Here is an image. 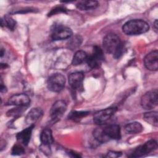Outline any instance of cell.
<instances>
[{
  "instance_id": "obj_1",
  "label": "cell",
  "mask_w": 158,
  "mask_h": 158,
  "mask_svg": "<svg viewBox=\"0 0 158 158\" xmlns=\"http://www.w3.org/2000/svg\"><path fill=\"white\" fill-rule=\"evenodd\" d=\"M104 50L109 54H113L115 58H118L123 52V44L120 38L114 33L107 34L103 39Z\"/></svg>"
},
{
  "instance_id": "obj_2",
  "label": "cell",
  "mask_w": 158,
  "mask_h": 158,
  "mask_svg": "<svg viewBox=\"0 0 158 158\" xmlns=\"http://www.w3.org/2000/svg\"><path fill=\"white\" fill-rule=\"evenodd\" d=\"M149 24L141 19H133L127 22L122 27V30L127 35H138L147 32Z\"/></svg>"
},
{
  "instance_id": "obj_3",
  "label": "cell",
  "mask_w": 158,
  "mask_h": 158,
  "mask_svg": "<svg viewBox=\"0 0 158 158\" xmlns=\"http://www.w3.org/2000/svg\"><path fill=\"white\" fill-rule=\"evenodd\" d=\"M65 78L61 73H54L51 75L47 81L48 88L55 93L62 91L65 86Z\"/></svg>"
},
{
  "instance_id": "obj_4",
  "label": "cell",
  "mask_w": 158,
  "mask_h": 158,
  "mask_svg": "<svg viewBox=\"0 0 158 158\" xmlns=\"http://www.w3.org/2000/svg\"><path fill=\"white\" fill-rule=\"evenodd\" d=\"M158 103V91L157 89H152L144 95L141 98V105L143 108L150 110L157 106Z\"/></svg>"
},
{
  "instance_id": "obj_5",
  "label": "cell",
  "mask_w": 158,
  "mask_h": 158,
  "mask_svg": "<svg viewBox=\"0 0 158 158\" xmlns=\"http://www.w3.org/2000/svg\"><path fill=\"white\" fill-rule=\"evenodd\" d=\"M157 148V143L154 139H151L144 144L138 146L131 153L130 157H139L145 156L152 151H154Z\"/></svg>"
},
{
  "instance_id": "obj_6",
  "label": "cell",
  "mask_w": 158,
  "mask_h": 158,
  "mask_svg": "<svg viewBox=\"0 0 158 158\" xmlns=\"http://www.w3.org/2000/svg\"><path fill=\"white\" fill-rule=\"evenodd\" d=\"M117 108L109 107L96 112L93 116V122L97 125H102L109 120L116 112Z\"/></svg>"
},
{
  "instance_id": "obj_7",
  "label": "cell",
  "mask_w": 158,
  "mask_h": 158,
  "mask_svg": "<svg viewBox=\"0 0 158 158\" xmlns=\"http://www.w3.org/2000/svg\"><path fill=\"white\" fill-rule=\"evenodd\" d=\"M104 59V54L102 50L100 47L95 46L93 47V53L87 57L86 62L89 67L92 69L98 67Z\"/></svg>"
},
{
  "instance_id": "obj_8",
  "label": "cell",
  "mask_w": 158,
  "mask_h": 158,
  "mask_svg": "<svg viewBox=\"0 0 158 158\" xmlns=\"http://www.w3.org/2000/svg\"><path fill=\"white\" fill-rule=\"evenodd\" d=\"M67 109V104L63 100L56 101L50 110V117L54 122H57L62 117Z\"/></svg>"
},
{
  "instance_id": "obj_9",
  "label": "cell",
  "mask_w": 158,
  "mask_h": 158,
  "mask_svg": "<svg viewBox=\"0 0 158 158\" xmlns=\"http://www.w3.org/2000/svg\"><path fill=\"white\" fill-rule=\"evenodd\" d=\"M72 33L70 28L63 25H57L52 31L51 38L54 41L64 40L70 38L72 36Z\"/></svg>"
},
{
  "instance_id": "obj_10",
  "label": "cell",
  "mask_w": 158,
  "mask_h": 158,
  "mask_svg": "<svg viewBox=\"0 0 158 158\" xmlns=\"http://www.w3.org/2000/svg\"><path fill=\"white\" fill-rule=\"evenodd\" d=\"M30 103V99L28 95L20 93L15 94L10 96L7 104L8 105H13L18 107H26Z\"/></svg>"
},
{
  "instance_id": "obj_11",
  "label": "cell",
  "mask_w": 158,
  "mask_h": 158,
  "mask_svg": "<svg viewBox=\"0 0 158 158\" xmlns=\"http://www.w3.org/2000/svg\"><path fill=\"white\" fill-rule=\"evenodd\" d=\"M144 64L146 69L152 71L158 69V51L154 50L148 53L144 59Z\"/></svg>"
},
{
  "instance_id": "obj_12",
  "label": "cell",
  "mask_w": 158,
  "mask_h": 158,
  "mask_svg": "<svg viewBox=\"0 0 158 158\" xmlns=\"http://www.w3.org/2000/svg\"><path fill=\"white\" fill-rule=\"evenodd\" d=\"M84 77L85 75L82 72H76L70 73L69 76V83L70 87L74 90L80 89L82 86Z\"/></svg>"
},
{
  "instance_id": "obj_13",
  "label": "cell",
  "mask_w": 158,
  "mask_h": 158,
  "mask_svg": "<svg viewBox=\"0 0 158 158\" xmlns=\"http://www.w3.org/2000/svg\"><path fill=\"white\" fill-rule=\"evenodd\" d=\"M102 130L106 136L110 139H120L121 138L120 127L119 125L116 124H112L108 125L104 128Z\"/></svg>"
},
{
  "instance_id": "obj_14",
  "label": "cell",
  "mask_w": 158,
  "mask_h": 158,
  "mask_svg": "<svg viewBox=\"0 0 158 158\" xmlns=\"http://www.w3.org/2000/svg\"><path fill=\"white\" fill-rule=\"evenodd\" d=\"M35 125H29L27 128L18 133L16 136L17 141L22 143L23 145L27 146L30 141L32 131Z\"/></svg>"
},
{
  "instance_id": "obj_15",
  "label": "cell",
  "mask_w": 158,
  "mask_h": 158,
  "mask_svg": "<svg viewBox=\"0 0 158 158\" xmlns=\"http://www.w3.org/2000/svg\"><path fill=\"white\" fill-rule=\"evenodd\" d=\"M43 111L40 107H35L31 109L27 114L25 118L27 124L31 125H34L43 115Z\"/></svg>"
},
{
  "instance_id": "obj_16",
  "label": "cell",
  "mask_w": 158,
  "mask_h": 158,
  "mask_svg": "<svg viewBox=\"0 0 158 158\" xmlns=\"http://www.w3.org/2000/svg\"><path fill=\"white\" fill-rule=\"evenodd\" d=\"M41 145L44 146H50L53 143L54 139L52 137V131L49 128H44L40 134Z\"/></svg>"
},
{
  "instance_id": "obj_17",
  "label": "cell",
  "mask_w": 158,
  "mask_h": 158,
  "mask_svg": "<svg viewBox=\"0 0 158 158\" xmlns=\"http://www.w3.org/2000/svg\"><path fill=\"white\" fill-rule=\"evenodd\" d=\"M99 6V2L96 1H81L77 4V9L81 10H88L96 9Z\"/></svg>"
},
{
  "instance_id": "obj_18",
  "label": "cell",
  "mask_w": 158,
  "mask_h": 158,
  "mask_svg": "<svg viewBox=\"0 0 158 158\" xmlns=\"http://www.w3.org/2000/svg\"><path fill=\"white\" fill-rule=\"evenodd\" d=\"M143 130V125L138 122H133L125 126V131L128 134H138Z\"/></svg>"
},
{
  "instance_id": "obj_19",
  "label": "cell",
  "mask_w": 158,
  "mask_h": 158,
  "mask_svg": "<svg viewBox=\"0 0 158 158\" xmlns=\"http://www.w3.org/2000/svg\"><path fill=\"white\" fill-rule=\"evenodd\" d=\"M87 57V54L84 51H77L73 57L72 64L73 65L75 66L80 65L81 64L86 60Z\"/></svg>"
},
{
  "instance_id": "obj_20",
  "label": "cell",
  "mask_w": 158,
  "mask_h": 158,
  "mask_svg": "<svg viewBox=\"0 0 158 158\" xmlns=\"http://www.w3.org/2000/svg\"><path fill=\"white\" fill-rule=\"evenodd\" d=\"M158 114L156 111H151L146 112L144 114V119L148 123L154 126L157 127L158 125Z\"/></svg>"
},
{
  "instance_id": "obj_21",
  "label": "cell",
  "mask_w": 158,
  "mask_h": 158,
  "mask_svg": "<svg viewBox=\"0 0 158 158\" xmlns=\"http://www.w3.org/2000/svg\"><path fill=\"white\" fill-rule=\"evenodd\" d=\"M93 135L95 139L99 143H104L109 141V139L104 134L102 128H98L94 129L93 131Z\"/></svg>"
},
{
  "instance_id": "obj_22",
  "label": "cell",
  "mask_w": 158,
  "mask_h": 158,
  "mask_svg": "<svg viewBox=\"0 0 158 158\" xmlns=\"http://www.w3.org/2000/svg\"><path fill=\"white\" fill-rule=\"evenodd\" d=\"M16 22L11 17L6 15L1 19V26L6 27L10 30H14L16 27Z\"/></svg>"
},
{
  "instance_id": "obj_23",
  "label": "cell",
  "mask_w": 158,
  "mask_h": 158,
  "mask_svg": "<svg viewBox=\"0 0 158 158\" xmlns=\"http://www.w3.org/2000/svg\"><path fill=\"white\" fill-rule=\"evenodd\" d=\"M89 112L88 111H73L69 115V118L74 121H79L83 117L88 115Z\"/></svg>"
},
{
  "instance_id": "obj_24",
  "label": "cell",
  "mask_w": 158,
  "mask_h": 158,
  "mask_svg": "<svg viewBox=\"0 0 158 158\" xmlns=\"http://www.w3.org/2000/svg\"><path fill=\"white\" fill-rule=\"evenodd\" d=\"M81 41H82V38L80 36H78V35L75 36L74 37L72 38L70 40V41L68 43L69 48L70 49H71L72 50L75 49L80 46Z\"/></svg>"
},
{
  "instance_id": "obj_25",
  "label": "cell",
  "mask_w": 158,
  "mask_h": 158,
  "mask_svg": "<svg viewBox=\"0 0 158 158\" xmlns=\"http://www.w3.org/2000/svg\"><path fill=\"white\" fill-rule=\"evenodd\" d=\"M25 153V150L23 148L21 145L15 144L13 146L11 151L12 155L15 156H20L22 154H23Z\"/></svg>"
},
{
  "instance_id": "obj_26",
  "label": "cell",
  "mask_w": 158,
  "mask_h": 158,
  "mask_svg": "<svg viewBox=\"0 0 158 158\" xmlns=\"http://www.w3.org/2000/svg\"><path fill=\"white\" fill-rule=\"evenodd\" d=\"M24 107H20V108H14V109H12L10 110H9L7 112V116H15V115H17L19 114H20L21 112H23V110H24L23 109Z\"/></svg>"
},
{
  "instance_id": "obj_27",
  "label": "cell",
  "mask_w": 158,
  "mask_h": 158,
  "mask_svg": "<svg viewBox=\"0 0 158 158\" xmlns=\"http://www.w3.org/2000/svg\"><path fill=\"white\" fill-rule=\"evenodd\" d=\"M66 11V9L64 8V7H62L61 6L60 7H57L56 8H54L53 10H52L50 13H49L48 15L49 16H51V15H54L57 13H59V12H65Z\"/></svg>"
},
{
  "instance_id": "obj_28",
  "label": "cell",
  "mask_w": 158,
  "mask_h": 158,
  "mask_svg": "<svg viewBox=\"0 0 158 158\" xmlns=\"http://www.w3.org/2000/svg\"><path fill=\"white\" fill-rule=\"evenodd\" d=\"M122 155L121 152H118V151H110L107 153L106 157H112V158H115L120 157Z\"/></svg>"
},
{
  "instance_id": "obj_29",
  "label": "cell",
  "mask_w": 158,
  "mask_h": 158,
  "mask_svg": "<svg viewBox=\"0 0 158 158\" xmlns=\"http://www.w3.org/2000/svg\"><path fill=\"white\" fill-rule=\"evenodd\" d=\"M6 91H7V88L5 86V85H3L2 80H1V93H6Z\"/></svg>"
},
{
  "instance_id": "obj_30",
  "label": "cell",
  "mask_w": 158,
  "mask_h": 158,
  "mask_svg": "<svg viewBox=\"0 0 158 158\" xmlns=\"http://www.w3.org/2000/svg\"><path fill=\"white\" fill-rule=\"evenodd\" d=\"M154 27L155 28V30L157 32V20H156L155 22H154Z\"/></svg>"
}]
</instances>
